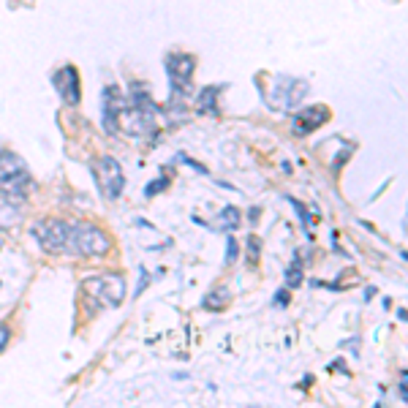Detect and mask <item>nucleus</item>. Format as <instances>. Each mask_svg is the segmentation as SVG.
I'll list each match as a JSON object with an SVG mask.
<instances>
[{
	"mask_svg": "<svg viewBox=\"0 0 408 408\" xmlns=\"http://www.w3.org/2000/svg\"><path fill=\"white\" fill-rule=\"evenodd\" d=\"M28 185H30V177H28L25 161L17 153L0 150V193L25 199L28 196Z\"/></svg>",
	"mask_w": 408,
	"mask_h": 408,
	"instance_id": "obj_1",
	"label": "nucleus"
},
{
	"mask_svg": "<svg viewBox=\"0 0 408 408\" xmlns=\"http://www.w3.org/2000/svg\"><path fill=\"white\" fill-rule=\"evenodd\" d=\"M85 291L90 294L93 308H117L126 297V280L120 275H104L85 280Z\"/></svg>",
	"mask_w": 408,
	"mask_h": 408,
	"instance_id": "obj_2",
	"label": "nucleus"
},
{
	"mask_svg": "<svg viewBox=\"0 0 408 408\" xmlns=\"http://www.w3.org/2000/svg\"><path fill=\"white\" fill-rule=\"evenodd\" d=\"M66 248H74L82 256H104V253H109L112 240L98 226H93V224H79V226L71 229Z\"/></svg>",
	"mask_w": 408,
	"mask_h": 408,
	"instance_id": "obj_3",
	"label": "nucleus"
},
{
	"mask_svg": "<svg viewBox=\"0 0 408 408\" xmlns=\"http://www.w3.org/2000/svg\"><path fill=\"white\" fill-rule=\"evenodd\" d=\"M93 175H95V182H98L101 193H104L109 202L120 199L123 185H126V175H123V169H120V164H117L115 158H109V155L98 158L95 166H93Z\"/></svg>",
	"mask_w": 408,
	"mask_h": 408,
	"instance_id": "obj_4",
	"label": "nucleus"
},
{
	"mask_svg": "<svg viewBox=\"0 0 408 408\" xmlns=\"http://www.w3.org/2000/svg\"><path fill=\"white\" fill-rule=\"evenodd\" d=\"M68 234H71V226L66 221H57V218H49V221H41L33 226V237L41 242V248L55 253V251H63L68 245Z\"/></svg>",
	"mask_w": 408,
	"mask_h": 408,
	"instance_id": "obj_5",
	"label": "nucleus"
},
{
	"mask_svg": "<svg viewBox=\"0 0 408 408\" xmlns=\"http://www.w3.org/2000/svg\"><path fill=\"white\" fill-rule=\"evenodd\" d=\"M164 66H166V74H169V79H172L175 93L177 90L188 93V88H191V74H193V68H196V60H193L191 55L172 52V55H166Z\"/></svg>",
	"mask_w": 408,
	"mask_h": 408,
	"instance_id": "obj_6",
	"label": "nucleus"
},
{
	"mask_svg": "<svg viewBox=\"0 0 408 408\" xmlns=\"http://www.w3.org/2000/svg\"><path fill=\"white\" fill-rule=\"evenodd\" d=\"M52 88L60 93V98L66 104L77 106L79 104V95H82V90H79V71L74 66H63L60 71L52 74Z\"/></svg>",
	"mask_w": 408,
	"mask_h": 408,
	"instance_id": "obj_7",
	"label": "nucleus"
},
{
	"mask_svg": "<svg viewBox=\"0 0 408 408\" xmlns=\"http://www.w3.org/2000/svg\"><path fill=\"white\" fill-rule=\"evenodd\" d=\"M329 120V109L313 104L311 109H302L297 117H294V134H308V131H316L318 126H324Z\"/></svg>",
	"mask_w": 408,
	"mask_h": 408,
	"instance_id": "obj_8",
	"label": "nucleus"
},
{
	"mask_svg": "<svg viewBox=\"0 0 408 408\" xmlns=\"http://www.w3.org/2000/svg\"><path fill=\"white\" fill-rule=\"evenodd\" d=\"M305 93H308L305 79H280L275 98L280 101V106H294V104H300L305 98Z\"/></svg>",
	"mask_w": 408,
	"mask_h": 408,
	"instance_id": "obj_9",
	"label": "nucleus"
},
{
	"mask_svg": "<svg viewBox=\"0 0 408 408\" xmlns=\"http://www.w3.org/2000/svg\"><path fill=\"white\" fill-rule=\"evenodd\" d=\"M120 90L117 88H106L104 90V101H101V106H104V128H106V134H115L117 131V115H120Z\"/></svg>",
	"mask_w": 408,
	"mask_h": 408,
	"instance_id": "obj_10",
	"label": "nucleus"
},
{
	"mask_svg": "<svg viewBox=\"0 0 408 408\" xmlns=\"http://www.w3.org/2000/svg\"><path fill=\"white\" fill-rule=\"evenodd\" d=\"M22 202L25 199L0 193V229H11L22 221Z\"/></svg>",
	"mask_w": 408,
	"mask_h": 408,
	"instance_id": "obj_11",
	"label": "nucleus"
},
{
	"mask_svg": "<svg viewBox=\"0 0 408 408\" xmlns=\"http://www.w3.org/2000/svg\"><path fill=\"white\" fill-rule=\"evenodd\" d=\"M221 85H210V88H204V90L199 93V112H204V115H213L215 112V98L221 95Z\"/></svg>",
	"mask_w": 408,
	"mask_h": 408,
	"instance_id": "obj_12",
	"label": "nucleus"
},
{
	"mask_svg": "<svg viewBox=\"0 0 408 408\" xmlns=\"http://www.w3.org/2000/svg\"><path fill=\"white\" fill-rule=\"evenodd\" d=\"M286 283H289L291 289L302 283V262H300V256H294V262H291V270L286 272Z\"/></svg>",
	"mask_w": 408,
	"mask_h": 408,
	"instance_id": "obj_13",
	"label": "nucleus"
},
{
	"mask_svg": "<svg viewBox=\"0 0 408 408\" xmlns=\"http://www.w3.org/2000/svg\"><path fill=\"white\" fill-rule=\"evenodd\" d=\"M221 224H224L226 231L237 229V224H240V210H237V207H224V213H221Z\"/></svg>",
	"mask_w": 408,
	"mask_h": 408,
	"instance_id": "obj_14",
	"label": "nucleus"
},
{
	"mask_svg": "<svg viewBox=\"0 0 408 408\" xmlns=\"http://www.w3.org/2000/svg\"><path fill=\"white\" fill-rule=\"evenodd\" d=\"M166 177H164V180H155V182H150V185H147V196H155V193H158V191H164V185H166Z\"/></svg>",
	"mask_w": 408,
	"mask_h": 408,
	"instance_id": "obj_15",
	"label": "nucleus"
},
{
	"mask_svg": "<svg viewBox=\"0 0 408 408\" xmlns=\"http://www.w3.org/2000/svg\"><path fill=\"white\" fill-rule=\"evenodd\" d=\"M8 338H11V332H8V327L6 324H0V351L8 346Z\"/></svg>",
	"mask_w": 408,
	"mask_h": 408,
	"instance_id": "obj_16",
	"label": "nucleus"
},
{
	"mask_svg": "<svg viewBox=\"0 0 408 408\" xmlns=\"http://www.w3.org/2000/svg\"><path fill=\"white\" fill-rule=\"evenodd\" d=\"M259 248H262V242H259L256 237H251V262H256V259H259Z\"/></svg>",
	"mask_w": 408,
	"mask_h": 408,
	"instance_id": "obj_17",
	"label": "nucleus"
},
{
	"mask_svg": "<svg viewBox=\"0 0 408 408\" xmlns=\"http://www.w3.org/2000/svg\"><path fill=\"white\" fill-rule=\"evenodd\" d=\"M237 259V242H234V237H229V256H226V262L231 264Z\"/></svg>",
	"mask_w": 408,
	"mask_h": 408,
	"instance_id": "obj_18",
	"label": "nucleus"
},
{
	"mask_svg": "<svg viewBox=\"0 0 408 408\" xmlns=\"http://www.w3.org/2000/svg\"><path fill=\"white\" fill-rule=\"evenodd\" d=\"M275 302H278V305H286V302H289V294H286V291H278V300H275Z\"/></svg>",
	"mask_w": 408,
	"mask_h": 408,
	"instance_id": "obj_19",
	"label": "nucleus"
}]
</instances>
